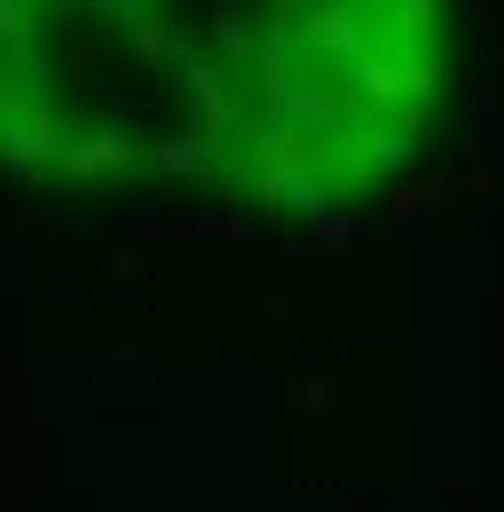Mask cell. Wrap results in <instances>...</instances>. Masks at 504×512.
<instances>
[{
  "mask_svg": "<svg viewBox=\"0 0 504 512\" xmlns=\"http://www.w3.org/2000/svg\"><path fill=\"white\" fill-rule=\"evenodd\" d=\"M292 40H300L308 56H363V16H355V8H300Z\"/></svg>",
  "mask_w": 504,
  "mask_h": 512,
  "instance_id": "cell-1",
  "label": "cell"
},
{
  "mask_svg": "<svg viewBox=\"0 0 504 512\" xmlns=\"http://www.w3.org/2000/svg\"><path fill=\"white\" fill-rule=\"evenodd\" d=\"M363 166H378V174L418 166V127H371L363 134Z\"/></svg>",
  "mask_w": 504,
  "mask_h": 512,
  "instance_id": "cell-2",
  "label": "cell"
},
{
  "mask_svg": "<svg viewBox=\"0 0 504 512\" xmlns=\"http://www.w3.org/2000/svg\"><path fill=\"white\" fill-rule=\"evenodd\" d=\"M126 158H134V134H95V142H87V150H71V158H63V166H71V174H111V166H126Z\"/></svg>",
  "mask_w": 504,
  "mask_h": 512,
  "instance_id": "cell-3",
  "label": "cell"
},
{
  "mask_svg": "<svg viewBox=\"0 0 504 512\" xmlns=\"http://www.w3.org/2000/svg\"><path fill=\"white\" fill-rule=\"evenodd\" d=\"M158 166H166V174H197V166H205V142H189V134L158 142Z\"/></svg>",
  "mask_w": 504,
  "mask_h": 512,
  "instance_id": "cell-4",
  "label": "cell"
},
{
  "mask_svg": "<svg viewBox=\"0 0 504 512\" xmlns=\"http://www.w3.org/2000/svg\"><path fill=\"white\" fill-rule=\"evenodd\" d=\"M16 32H32L24 24V0H0V40H16Z\"/></svg>",
  "mask_w": 504,
  "mask_h": 512,
  "instance_id": "cell-5",
  "label": "cell"
},
{
  "mask_svg": "<svg viewBox=\"0 0 504 512\" xmlns=\"http://www.w3.org/2000/svg\"><path fill=\"white\" fill-rule=\"evenodd\" d=\"M229 16H237V0H213V24H229Z\"/></svg>",
  "mask_w": 504,
  "mask_h": 512,
  "instance_id": "cell-6",
  "label": "cell"
}]
</instances>
